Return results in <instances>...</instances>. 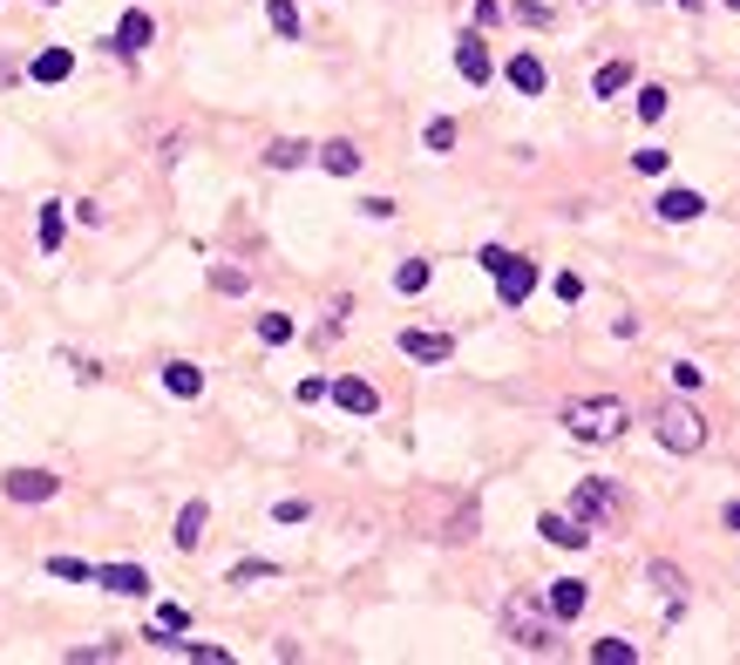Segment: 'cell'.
<instances>
[{
	"instance_id": "cell-39",
	"label": "cell",
	"mask_w": 740,
	"mask_h": 665,
	"mask_svg": "<svg viewBox=\"0 0 740 665\" xmlns=\"http://www.w3.org/2000/svg\"><path fill=\"white\" fill-rule=\"evenodd\" d=\"M720 523H727V530H740V502H727V517H720Z\"/></svg>"
},
{
	"instance_id": "cell-8",
	"label": "cell",
	"mask_w": 740,
	"mask_h": 665,
	"mask_svg": "<svg viewBox=\"0 0 740 665\" xmlns=\"http://www.w3.org/2000/svg\"><path fill=\"white\" fill-rule=\"evenodd\" d=\"M150 34H157V27H150V14H143V8H130L123 21H115L109 48H115V55H143V48H150Z\"/></svg>"
},
{
	"instance_id": "cell-14",
	"label": "cell",
	"mask_w": 740,
	"mask_h": 665,
	"mask_svg": "<svg viewBox=\"0 0 740 665\" xmlns=\"http://www.w3.org/2000/svg\"><path fill=\"white\" fill-rule=\"evenodd\" d=\"M333 401H340L346 414H374V408H380V395H374L367 380H333Z\"/></svg>"
},
{
	"instance_id": "cell-31",
	"label": "cell",
	"mask_w": 740,
	"mask_h": 665,
	"mask_svg": "<svg viewBox=\"0 0 740 665\" xmlns=\"http://www.w3.org/2000/svg\"><path fill=\"white\" fill-rule=\"evenodd\" d=\"M517 21L523 27H551V8H543V0H517Z\"/></svg>"
},
{
	"instance_id": "cell-4",
	"label": "cell",
	"mask_w": 740,
	"mask_h": 665,
	"mask_svg": "<svg viewBox=\"0 0 740 665\" xmlns=\"http://www.w3.org/2000/svg\"><path fill=\"white\" fill-rule=\"evenodd\" d=\"M571 517H577V523H592V530H598V523H611V517H618V489H611V483H598V476H584V483H577V496H571Z\"/></svg>"
},
{
	"instance_id": "cell-13",
	"label": "cell",
	"mask_w": 740,
	"mask_h": 665,
	"mask_svg": "<svg viewBox=\"0 0 740 665\" xmlns=\"http://www.w3.org/2000/svg\"><path fill=\"white\" fill-rule=\"evenodd\" d=\"M543 598H551V611H557V624H571V618H584V605H592V591H584V577H557V584H551V591H543Z\"/></svg>"
},
{
	"instance_id": "cell-30",
	"label": "cell",
	"mask_w": 740,
	"mask_h": 665,
	"mask_svg": "<svg viewBox=\"0 0 740 665\" xmlns=\"http://www.w3.org/2000/svg\"><path fill=\"white\" fill-rule=\"evenodd\" d=\"M211 286H218V292H231V299H239V292H245L252 279H245V271H239V265H218V271H211Z\"/></svg>"
},
{
	"instance_id": "cell-3",
	"label": "cell",
	"mask_w": 740,
	"mask_h": 665,
	"mask_svg": "<svg viewBox=\"0 0 740 665\" xmlns=\"http://www.w3.org/2000/svg\"><path fill=\"white\" fill-rule=\"evenodd\" d=\"M652 435H659V448H673V455H699V448H707V421H699V408H686V401H666L652 414Z\"/></svg>"
},
{
	"instance_id": "cell-29",
	"label": "cell",
	"mask_w": 740,
	"mask_h": 665,
	"mask_svg": "<svg viewBox=\"0 0 740 665\" xmlns=\"http://www.w3.org/2000/svg\"><path fill=\"white\" fill-rule=\"evenodd\" d=\"M48 577H62V584H82V577H96L82 557H48Z\"/></svg>"
},
{
	"instance_id": "cell-12",
	"label": "cell",
	"mask_w": 740,
	"mask_h": 665,
	"mask_svg": "<svg viewBox=\"0 0 740 665\" xmlns=\"http://www.w3.org/2000/svg\"><path fill=\"white\" fill-rule=\"evenodd\" d=\"M455 68H462V82H489V75H496L483 34H462V42H455Z\"/></svg>"
},
{
	"instance_id": "cell-32",
	"label": "cell",
	"mask_w": 740,
	"mask_h": 665,
	"mask_svg": "<svg viewBox=\"0 0 740 665\" xmlns=\"http://www.w3.org/2000/svg\"><path fill=\"white\" fill-rule=\"evenodd\" d=\"M639 115H645V123H659V115H666V89H639Z\"/></svg>"
},
{
	"instance_id": "cell-1",
	"label": "cell",
	"mask_w": 740,
	"mask_h": 665,
	"mask_svg": "<svg viewBox=\"0 0 740 665\" xmlns=\"http://www.w3.org/2000/svg\"><path fill=\"white\" fill-rule=\"evenodd\" d=\"M502 632H510L523 652H551L557 645V611H551V598H510L502 605Z\"/></svg>"
},
{
	"instance_id": "cell-19",
	"label": "cell",
	"mask_w": 740,
	"mask_h": 665,
	"mask_svg": "<svg viewBox=\"0 0 740 665\" xmlns=\"http://www.w3.org/2000/svg\"><path fill=\"white\" fill-rule=\"evenodd\" d=\"M306 156H313V143H299V136H279V143L265 149V164H272V170H299Z\"/></svg>"
},
{
	"instance_id": "cell-41",
	"label": "cell",
	"mask_w": 740,
	"mask_h": 665,
	"mask_svg": "<svg viewBox=\"0 0 740 665\" xmlns=\"http://www.w3.org/2000/svg\"><path fill=\"white\" fill-rule=\"evenodd\" d=\"M727 8H740V0H727Z\"/></svg>"
},
{
	"instance_id": "cell-20",
	"label": "cell",
	"mask_w": 740,
	"mask_h": 665,
	"mask_svg": "<svg viewBox=\"0 0 740 665\" xmlns=\"http://www.w3.org/2000/svg\"><path fill=\"white\" fill-rule=\"evenodd\" d=\"M510 89H517V96H543V62H537V55H517V62H510Z\"/></svg>"
},
{
	"instance_id": "cell-37",
	"label": "cell",
	"mask_w": 740,
	"mask_h": 665,
	"mask_svg": "<svg viewBox=\"0 0 740 665\" xmlns=\"http://www.w3.org/2000/svg\"><path fill=\"white\" fill-rule=\"evenodd\" d=\"M652 584H659V591H673V598H680V570H673V564H652Z\"/></svg>"
},
{
	"instance_id": "cell-36",
	"label": "cell",
	"mask_w": 740,
	"mask_h": 665,
	"mask_svg": "<svg viewBox=\"0 0 740 665\" xmlns=\"http://www.w3.org/2000/svg\"><path fill=\"white\" fill-rule=\"evenodd\" d=\"M632 170H645V177H659V170H666V149H639V156H632Z\"/></svg>"
},
{
	"instance_id": "cell-16",
	"label": "cell",
	"mask_w": 740,
	"mask_h": 665,
	"mask_svg": "<svg viewBox=\"0 0 740 665\" xmlns=\"http://www.w3.org/2000/svg\"><path fill=\"white\" fill-rule=\"evenodd\" d=\"M320 170H333V177H354V170H361V149L346 143V136H340V143H320Z\"/></svg>"
},
{
	"instance_id": "cell-26",
	"label": "cell",
	"mask_w": 740,
	"mask_h": 665,
	"mask_svg": "<svg viewBox=\"0 0 740 665\" xmlns=\"http://www.w3.org/2000/svg\"><path fill=\"white\" fill-rule=\"evenodd\" d=\"M272 577H279V564H258V557H252V564H231L224 584H272Z\"/></svg>"
},
{
	"instance_id": "cell-10",
	"label": "cell",
	"mask_w": 740,
	"mask_h": 665,
	"mask_svg": "<svg viewBox=\"0 0 740 665\" xmlns=\"http://www.w3.org/2000/svg\"><path fill=\"white\" fill-rule=\"evenodd\" d=\"M401 354L408 361H455V340L449 333H428V326H408L401 333Z\"/></svg>"
},
{
	"instance_id": "cell-34",
	"label": "cell",
	"mask_w": 740,
	"mask_h": 665,
	"mask_svg": "<svg viewBox=\"0 0 740 665\" xmlns=\"http://www.w3.org/2000/svg\"><path fill=\"white\" fill-rule=\"evenodd\" d=\"M476 265H483V271H489V279H496V271H502V265H510V252H502V245H483V252H476Z\"/></svg>"
},
{
	"instance_id": "cell-24",
	"label": "cell",
	"mask_w": 740,
	"mask_h": 665,
	"mask_svg": "<svg viewBox=\"0 0 740 665\" xmlns=\"http://www.w3.org/2000/svg\"><path fill=\"white\" fill-rule=\"evenodd\" d=\"M632 658H639V652H632L626 639H598V645H592V665H632Z\"/></svg>"
},
{
	"instance_id": "cell-2",
	"label": "cell",
	"mask_w": 740,
	"mask_h": 665,
	"mask_svg": "<svg viewBox=\"0 0 740 665\" xmlns=\"http://www.w3.org/2000/svg\"><path fill=\"white\" fill-rule=\"evenodd\" d=\"M564 428H571L577 442H618V435H626V401H618V395L571 401V408H564Z\"/></svg>"
},
{
	"instance_id": "cell-23",
	"label": "cell",
	"mask_w": 740,
	"mask_h": 665,
	"mask_svg": "<svg viewBox=\"0 0 740 665\" xmlns=\"http://www.w3.org/2000/svg\"><path fill=\"white\" fill-rule=\"evenodd\" d=\"M428 279H435V265H428V258H408V265L395 271V292H421Z\"/></svg>"
},
{
	"instance_id": "cell-28",
	"label": "cell",
	"mask_w": 740,
	"mask_h": 665,
	"mask_svg": "<svg viewBox=\"0 0 740 665\" xmlns=\"http://www.w3.org/2000/svg\"><path fill=\"white\" fill-rule=\"evenodd\" d=\"M428 149H435V156H449L455 149V123H449V115H435V123H428V136H421Z\"/></svg>"
},
{
	"instance_id": "cell-33",
	"label": "cell",
	"mask_w": 740,
	"mask_h": 665,
	"mask_svg": "<svg viewBox=\"0 0 740 665\" xmlns=\"http://www.w3.org/2000/svg\"><path fill=\"white\" fill-rule=\"evenodd\" d=\"M306 517H313V510H306V502H299V496H286V502H279V510H272V523H306Z\"/></svg>"
},
{
	"instance_id": "cell-17",
	"label": "cell",
	"mask_w": 740,
	"mask_h": 665,
	"mask_svg": "<svg viewBox=\"0 0 740 665\" xmlns=\"http://www.w3.org/2000/svg\"><path fill=\"white\" fill-rule=\"evenodd\" d=\"M68 68H75V55L68 48H42V55H34V82H68Z\"/></svg>"
},
{
	"instance_id": "cell-40",
	"label": "cell",
	"mask_w": 740,
	"mask_h": 665,
	"mask_svg": "<svg viewBox=\"0 0 740 665\" xmlns=\"http://www.w3.org/2000/svg\"><path fill=\"white\" fill-rule=\"evenodd\" d=\"M680 8H686V14H693V8H699V0H680Z\"/></svg>"
},
{
	"instance_id": "cell-5",
	"label": "cell",
	"mask_w": 740,
	"mask_h": 665,
	"mask_svg": "<svg viewBox=\"0 0 740 665\" xmlns=\"http://www.w3.org/2000/svg\"><path fill=\"white\" fill-rule=\"evenodd\" d=\"M0 489H8L14 502H55L62 496V476H48V468H8Z\"/></svg>"
},
{
	"instance_id": "cell-21",
	"label": "cell",
	"mask_w": 740,
	"mask_h": 665,
	"mask_svg": "<svg viewBox=\"0 0 740 665\" xmlns=\"http://www.w3.org/2000/svg\"><path fill=\"white\" fill-rule=\"evenodd\" d=\"M618 89H632V62H605V68L592 75V96H605V102H611Z\"/></svg>"
},
{
	"instance_id": "cell-15",
	"label": "cell",
	"mask_w": 740,
	"mask_h": 665,
	"mask_svg": "<svg viewBox=\"0 0 740 665\" xmlns=\"http://www.w3.org/2000/svg\"><path fill=\"white\" fill-rule=\"evenodd\" d=\"M164 387H170L177 401H198V395H205V374L190 367V361H170V367H164Z\"/></svg>"
},
{
	"instance_id": "cell-22",
	"label": "cell",
	"mask_w": 740,
	"mask_h": 665,
	"mask_svg": "<svg viewBox=\"0 0 740 665\" xmlns=\"http://www.w3.org/2000/svg\"><path fill=\"white\" fill-rule=\"evenodd\" d=\"M265 21L279 27V42H299V8L292 0H265Z\"/></svg>"
},
{
	"instance_id": "cell-9",
	"label": "cell",
	"mask_w": 740,
	"mask_h": 665,
	"mask_svg": "<svg viewBox=\"0 0 740 665\" xmlns=\"http://www.w3.org/2000/svg\"><path fill=\"white\" fill-rule=\"evenodd\" d=\"M666 224H693L699 211H707V198H699V190H686V184H673V190H659V204H652Z\"/></svg>"
},
{
	"instance_id": "cell-18",
	"label": "cell",
	"mask_w": 740,
	"mask_h": 665,
	"mask_svg": "<svg viewBox=\"0 0 740 665\" xmlns=\"http://www.w3.org/2000/svg\"><path fill=\"white\" fill-rule=\"evenodd\" d=\"M205 502H184V517H177V551H198V543H205Z\"/></svg>"
},
{
	"instance_id": "cell-6",
	"label": "cell",
	"mask_w": 740,
	"mask_h": 665,
	"mask_svg": "<svg viewBox=\"0 0 740 665\" xmlns=\"http://www.w3.org/2000/svg\"><path fill=\"white\" fill-rule=\"evenodd\" d=\"M537 530H543V543H557V551H584V543H592V523H577L571 510L557 517V510H543L537 517Z\"/></svg>"
},
{
	"instance_id": "cell-27",
	"label": "cell",
	"mask_w": 740,
	"mask_h": 665,
	"mask_svg": "<svg viewBox=\"0 0 740 665\" xmlns=\"http://www.w3.org/2000/svg\"><path fill=\"white\" fill-rule=\"evenodd\" d=\"M258 340H265V346H286V340H292V320H286V312H265V320H258Z\"/></svg>"
},
{
	"instance_id": "cell-11",
	"label": "cell",
	"mask_w": 740,
	"mask_h": 665,
	"mask_svg": "<svg viewBox=\"0 0 740 665\" xmlns=\"http://www.w3.org/2000/svg\"><path fill=\"white\" fill-rule=\"evenodd\" d=\"M96 584H102V591H115V598H143L150 591V570L143 564H102Z\"/></svg>"
},
{
	"instance_id": "cell-42",
	"label": "cell",
	"mask_w": 740,
	"mask_h": 665,
	"mask_svg": "<svg viewBox=\"0 0 740 665\" xmlns=\"http://www.w3.org/2000/svg\"><path fill=\"white\" fill-rule=\"evenodd\" d=\"M42 8H55V0H42Z\"/></svg>"
},
{
	"instance_id": "cell-38",
	"label": "cell",
	"mask_w": 740,
	"mask_h": 665,
	"mask_svg": "<svg viewBox=\"0 0 740 665\" xmlns=\"http://www.w3.org/2000/svg\"><path fill=\"white\" fill-rule=\"evenodd\" d=\"M476 21H483V27H496V21H502V0H476Z\"/></svg>"
},
{
	"instance_id": "cell-25",
	"label": "cell",
	"mask_w": 740,
	"mask_h": 665,
	"mask_svg": "<svg viewBox=\"0 0 740 665\" xmlns=\"http://www.w3.org/2000/svg\"><path fill=\"white\" fill-rule=\"evenodd\" d=\"M62 231H68L62 204H42V252H62Z\"/></svg>"
},
{
	"instance_id": "cell-35",
	"label": "cell",
	"mask_w": 740,
	"mask_h": 665,
	"mask_svg": "<svg viewBox=\"0 0 740 665\" xmlns=\"http://www.w3.org/2000/svg\"><path fill=\"white\" fill-rule=\"evenodd\" d=\"M557 299H564V306L584 299V279H577V271H557Z\"/></svg>"
},
{
	"instance_id": "cell-7",
	"label": "cell",
	"mask_w": 740,
	"mask_h": 665,
	"mask_svg": "<svg viewBox=\"0 0 740 665\" xmlns=\"http://www.w3.org/2000/svg\"><path fill=\"white\" fill-rule=\"evenodd\" d=\"M496 292H502V306H523V299L537 292V265L510 252V265H502V271H496Z\"/></svg>"
}]
</instances>
